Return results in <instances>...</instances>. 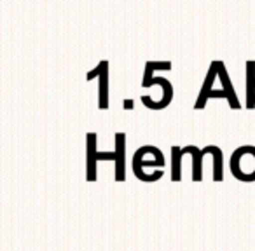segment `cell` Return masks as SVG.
<instances>
[{
  "label": "cell",
  "mask_w": 255,
  "mask_h": 251,
  "mask_svg": "<svg viewBox=\"0 0 255 251\" xmlns=\"http://www.w3.org/2000/svg\"><path fill=\"white\" fill-rule=\"evenodd\" d=\"M254 92H255V61L254 60H248L247 61V106L248 110L255 108V98H254Z\"/></svg>",
  "instance_id": "cell-10"
},
{
  "label": "cell",
  "mask_w": 255,
  "mask_h": 251,
  "mask_svg": "<svg viewBox=\"0 0 255 251\" xmlns=\"http://www.w3.org/2000/svg\"><path fill=\"white\" fill-rule=\"evenodd\" d=\"M191 154L192 156V181H201L203 180V159L208 156L205 149H198L196 145H187L184 147V156Z\"/></svg>",
  "instance_id": "cell-9"
},
{
  "label": "cell",
  "mask_w": 255,
  "mask_h": 251,
  "mask_svg": "<svg viewBox=\"0 0 255 251\" xmlns=\"http://www.w3.org/2000/svg\"><path fill=\"white\" fill-rule=\"evenodd\" d=\"M124 108H133V105H135V103H133V99H124Z\"/></svg>",
  "instance_id": "cell-12"
},
{
  "label": "cell",
  "mask_w": 255,
  "mask_h": 251,
  "mask_svg": "<svg viewBox=\"0 0 255 251\" xmlns=\"http://www.w3.org/2000/svg\"><path fill=\"white\" fill-rule=\"evenodd\" d=\"M217 77H219V68H217V60H215V61H212L208 72H206L205 81H203V87H201V91H199V96H198V99H196V103H194L196 110L205 108L206 101H208V94L213 91V84H215Z\"/></svg>",
  "instance_id": "cell-6"
},
{
  "label": "cell",
  "mask_w": 255,
  "mask_h": 251,
  "mask_svg": "<svg viewBox=\"0 0 255 251\" xmlns=\"http://www.w3.org/2000/svg\"><path fill=\"white\" fill-rule=\"evenodd\" d=\"M182 157H184V149L178 145L171 147V181L182 180Z\"/></svg>",
  "instance_id": "cell-11"
},
{
  "label": "cell",
  "mask_w": 255,
  "mask_h": 251,
  "mask_svg": "<svg viewBox=\"0 0 255 251\" xmlns=\"http://www.w3.org/2000/svg\"><path fill=\"white\" fill-rule=\"evenodd\" d=\"M116 181L126 180V135L116 133Z\"/></svg>",
  "instance_id": "cell-7"
},
{
  "label": "cell",
  "mask_w": 255,
  "mask_h": 251,
  "mask_svg": "<svg viewBox=\"0 0 255 251\" xmlns=\"http://www.w3.org/2000/svg\"><path fill=\"white\" fill-rule=\"evenodd\" d=\"M152 85H159L161 96L159 98H154V96L143 94V96H140L142 103L150 110L166 108L171 103V99H173V85H171V82L164 77H152V79H149V81H142V87H152Z\"/></svg>",
  "instance_id": "cell-2"
},
{
  "label": "cell",
  "mask_w": 255,
  "mask_h": 251,
  "mask_svg": "<svg viewBox=\"0 0 255 251\" xmlns=\"http://www.w3.org/2000/svg\"><path fill=\"white\" fill-rule=\"evenodd\" d=\"M254 98H255V92H254Z\"/></svg>",
  "instance_id": "cell-13"
},
{
  "label": "cell",
  "mask_w": 255,
  "mask_h": 251,
  "mask_svg": "<svg viewBox=\"0 0 255 251\" xmlns=\"http://www.w3.org/2000/svg\"><path fill=\"white\" fill-rule=\"evenodd\" d=\"M95 77H98L100 87H98V101L100 108L105 110L109 106V61H100L96 65V68H93L91 72H88L86 79L93 81Z\"/></svg>",
  "instance_id": "cell-4"
},
{
  "label": "cell",
  "mask_w": 255,
  "mask_h": 251,
  "mask_svg": "<svg viewBox=\"0 0 255 251\" xmlns=\"http://www.w3.org/2000/svg\"><path fill=\"white\" fill-rule=\"evenodd\" d=\"M88 143H86V150H88V156H86V166H88V181H95L98 173H96V164H98V149H96V133H88Z\"/></svg>",
  "instance_id": "cell-8"
},
{
  "label": "cell",
  "mask_w": 255,
  "mask_h": 251,
  "mask_svg": "<svg viewBox=\"0 0 255 251\" xmlns=\"http://www.w3.org/2000/svg\"><path fill=\"white\" fill-rule=\"evenodd\" d=\"M217 68H219V79H220V84H222V91L226 92V99L229 103V106L233 110H240L241 108V103L238 99V94L233 87V82H231V77H229V72H227L226 65L224 61L217 60Z\"/></svg>",
  "instance_id": "cell-5"
},
{
  "label": "cell",
  "mask_w": 255,
  "mask_h": 251,
  "mask_svg": "<svg viewBox=\"0 0 255 251\" xmlns=\"http://www.w3.org/2000/svg\"><path fill=\"white\" fill-rule=\"evenodd\" d=\"M231 174L243 183L255 181V145H243L231 154Z\"/></svg>",
  "instance_id": "cell-1"
},
{
  "label": "cell",
  "mask_w": 255,
  "mask_h": 251,
  "mask_svg": "<svg viewBox=\"0 0 255 251\" xmlns=\"http://www.w3.org/2000/svg\"><path fill=\"white\" fill-rule=\"evenodd\" d=\"M164 164H166V159H164L163 152H161L157 147L152 152L149 161L145 159V150H143V147L136 149V152L133 154V161H131L133 173H135V176L138 178L140 181H145V183H154L152 178L147 176L145 167H164Z\"/></svg>",
  "instance_id": "cell-3"
}]
</instances>
